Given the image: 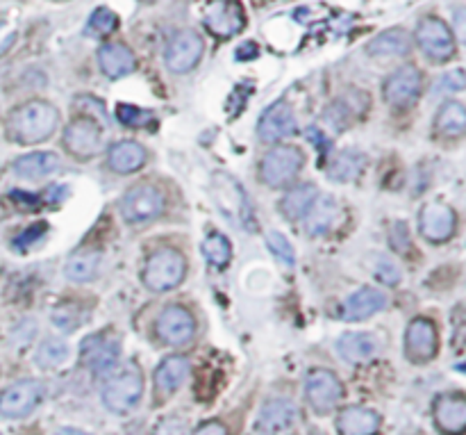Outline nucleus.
Returning a JSON list of instances; mask_svg holds the SVG:
<instances>
[{"label": "nucleus", "mask_w": 466, "mask_h": 435, "mask_svg": "<svg viewBox=\"0 0 466 435\" xmlns=\"http://www.w3.org/2000/svg\"><path fill=\"white\" fill-rule=\"evenodd\" d=\"M60 125V112L46 101H28L12 109L7 117V137L21 146L42 144L55 135Z\"/></svg>", "instance_id": "obj_1"}, {"label": "nucleus", "mask_w": 466, "mask_h": 435, "mask_svg": "<svg viewBox=\"0 0 466 435\" xmlns=\"http://www.w3.org/2000/svg\"><path fill=\"white\" fill-rule=\"evenodd\" d=\"M187 260L175 249H157L144 267V286L153 292H169L185 280Z\"/></svg>", "instance_id": "obj_2"}, {"label": "nucleus", "mask_w": 466, "mask_h": 435, "mask_svg": "<svg viewBox=\"0 0 466 435\" xmlns=\"http://www.w3.org/2000/svg\"><path fill=\"white\" fill-rule=\"evenodd\" d=\"M166 207L165 194L159 192L155 185L141 182V185L130 187L121 198V214L130 226H146L162 217Z\"/></svg>", "instance_id": "obj_3"}, {"label": "nucleus", "mask_w": 466, "mask_h": 435, "mask_svg": "<svg viewBox=\"0 0 466 435\" xmlns=\"http://www.w3.org/2000/svg\"><path fill=\"white\" fill-rule=\"evenodd\" d=\"M141 394H144V376L134 365H130L124 372L108 378V383L103 388V404L112 413L125 415L133 408H137V404L141 401Z\"/></svg>", "instance_id": "obj_4"}, {"label": "nucleus", "mask_w": 466, "mask_h": 435, "mask_svg": "<svg viewBox=\"0 0 466 435\" xmlns=\"http://www.w3.org/2000/svg\"><path fill=\"white\" fill-rule=\"evenodd\" d=\"M305 166V153L296 146H276L264 156L260 166L261 181L269 187H285L301 173Z\"/></svg>", "instance_id": "obj_5"}, {"label": "nucleus", "mask_w": 466, "mask_h": 435, "mask_svg": "<svg viewBox=\"0 0 466 435\" xmlns=\"http://www.w3.org/2000/svg\"><path fill=\"white\" fill-rule=\"evenodd\" d=\"M416 44L425 52V58L432 62H446L455 55V36L448 23L437 16H425L416 26Z\"/></svg>", "instance_id": "obj_6"}, {"label": "nucleus", "mask_w": 466, "mask_h": 435, "mask_svg": "<svg viewBox=\"0 0 466 435\" xmlns=\"http://www.w3.org/2000/svg\"><path fill=\"white\" fill-rule=\"evenodd\" d=\"M44 394H46V388L42 381H35V378L16 381L0 392V415L7 420H21L42 404Z\"/></svg>", "instance_id": "obj_7"}, {"label": "nucleus", "mask_w": 466, "mask_h": 435, "mask_svg": "<svg viewBox=\"0 0 466 435\" xmlns=\"http://www.w3.org/2000/svg\"><path fill=\"white\" fill-rule=\"evenodd\" d=\"M203 23L219 39H230L246 28V12L239 0H210L203 12Z\"/></svg>", "instance_id": "obj_8"}, {"label": "nucleus", "mask_w": 466, "mask_h": 435, "mask_svg": "<svg viewBox=\"0 0 466 435\" xmlns=\"http://www.w3.org/2000/svg\"><path fill=\"white\" fill-rule=\"evenodd\" d=\"M80 356H83V363L96 376H103L116 367L118 356H121V342L112 333H93V335L84 337L80 344Z\"/></svg>", "instance_id": "obj_9"}, {"label": "nucleus", "mask_w": 466, "mask_h": 435, "mask_svg": "<svg viewBox=\"0 0 466 435\" xmlns=\"http://www.w3.org/2000/svg\"><path fill=\"white\" fill-rule=\"evenodd\" d=\"M439 351V333L430 319L416 317L405 331V356L414 365H423Z\"/></svg>", "instance_id": "obj_10"}, {"label": "nucleus", "mask_w": 466, "mask_h": 435, "mask_svg": "<svg viewBox=\"0 0 466 435\" xmlns=\"http://www.w3.org/2000/svg\"><path fill=\"white\" fill-rule=\"evenodd\" d=\"M64 149L77 160H89L96 157L103 149V133L100 125L89 117H80V119L71 121V125L64 133Z\"/></svg>", "instance_id": "obj_11"}, {"label": "nucleus", "mask_w": 466, "mask_h": 435, "mask_svg": "<svg viewBox=\"0 0 466 435\" xmlns=\"http://www.w3.org/2000/svg\"><path fill=\"white\" fill-rule=\"evenodd\" d=\"M305 394L317 413H330L343 399V385L337 374L330 369H312L308 374Z\"/></svg>", "instance_id": "obj_12"}, {"label": "nucleus", "mask_w": 466, "mask_h": 435, "mask_svg": "<svg viewBox=\"0 0 466 435\" xmlns=\"http://www.w3.org/2000/svg\"><path fill=\"white\" fill-rule=\"evenodd\" d=\"M421 92H423V76L416 67H403L396 73H391L387 83L382 87L384 101L391 108L405 109L414 105L419 101Z\"/></svg>", "instance_id": "obj_13"}, {"label": "nucleus", "mask_w": 466, "mask_h": 435, "mask_svg": "<svg viewBox=\"0 0 466 435\" xmlns=\"http://www.w3.org/2000/svg\"><path fill=\"white\" fill-rule=\"evenodd\" d=\"M455 229H457V214L451 205L432 201V203H425V205L421 207L419 230L428 242L432 244L448 242V239L455 235Z\"/></svg>", "instance_id": "obj_14"}, {"label": "nucleus", "mask_w": 466, "mask_h": 435, "mask_svg": "<svg viewBox=\"0 0 466 435\" xmlns=\"http://www.w3.org/2000/svg\"><path fill=\"white\" fill-rule=\"evenodd\" d=\"M196 335V319L187 308L166 306L157 317V337L169 347H185Z\"/></svg>", "instance_id": "obj_15"}, {"label": "nucleus", "mask_w": 466, "mask_h": 435, "mask_svg": "<svg viewBox=\"0 0 466 435\" xmlns=\"http://www.w3.org/2000/svg\"><path fill=\"white\" fill-rule=\"evenodd\" d=\"M205 52V42L196 30H182L173 36L166 46V67L173 73H187L200 62Z\"/></svg>", "instance_id": "obj_16"}, {"label": "nucleus", "mask_w": 466, "mask_h": 435, "mask_svg": "<svg viewBox=\"0 0 466 435\" xmlns=\"http://www.w3.org/2000/svg\"><path fill=\"white\" fill-rule=\"evenodd\" d=\"M214 197L221 210L230 219H235L241 226L251 223V201H248L244 187L228 173H216L214 176Z\"/></svg>", "instance_id": "obj_17"}, {"label": "nucleus", "mask_w": 466, "mask_h": 435, "mask_svg": "<svg viewBox=\"0 0 466 435\" xmlns=\"http://www.w3.org/2000/svg\"><path fill=\"white\" fill-rule=\"evenodd\" d=\"M293 133H296V117L285 101H277L261 112L260 124H257V135L261 141L276 144V141L289 140Z\"/></svg>", "instance_id": "obj_18"}, {"label": "nucleus", "mask_w": 466, "mask_h": 435, "mask_svg": "<svg viewBox=\"0 0 466 435\" xmlns=\"http://www.w3.org/2000/svg\"><path fill=\"white\" fill-rule=\"evenodd\" d=\"M432 417L441 433L462 435L466 431V399L460 392L439 394L432 404Z\"/></svg>", "instance_id": "obj_19"}, {"label": "nucleus", "mask_w": 466, "mask_h": 435, "mask_svg": "<svg viewBox=\"0 0 466 435\" xmlns=\"http://www.w3.org/2000/svg\"><path fill=\"white\" fill-rule=\"evenodd\" d=\"M98 67L109 80H118L137 71V58L125 44L109 42L98 48Z\"/></svg>", "instance_id": "obj_20"}, {"label": "nucleus", "mask_w": 466, "mask_h": 435, "mask_svg": "<svg viewBox=\"0 0 466 435\" xmlns=\"http://www.w3.org/2000/svg\"><path fill=\"white\" fill-rule=\"evenodd\" d=\"M369 58L375 60H398L407 58L412 52V36L403 28H391V30L380 32L366 44Z\"/></svg>", "instance_id": "obj_21"}, {"label": "nucleus", "mask_w": 466, "mask_h": 435, "mask_svg": "<svg viewBox=\"0 0 466 435\" xmlns=\"http://www.w3.org/2000/svg\"><path fill=\"white\" fill-rule=\"evenodd\" d=\"M337 351L346 363L364 365L378 356L380 342L374 333H343L339 337Z\"/></svg>", "instance_id": "obj_22"}, {"label": "nucleus", "mask_w": 466, "mask_h": 435, "mask_svg": "<svg viewBox=\"0 0 466 435\" xmlns=\"http://www.w3.org/2000/svg\"><path fill=\"white\" fill-rule=\"evenodd\" d=\"M387 306V296L382 290L375 287H362L355 294H350L346 299V303L341 306V319L346 321H364L369 319L371 315L380 312Z\"/></svg>", "instance_id": "obj_23"}, {"label": "nucleus", "mask_w": 466, "mask_h": 435, "mask_svg": "<svg viewBox=\"0 0 466 435\" xmlns=\"http://www.w3.org/2000/svg\"><path fill=\"white\" fill-rule=\"evenodd\" d=\"M380 424V415L364 406H349L337 417V431L341 435H375Z\"/></svg>", "instance_id": "obj_24"}, {"label": "nucleus", "mask_w": 466, "mask_h": 435, "mask_svg": "<svg viewBox=\"0 0 466 435\" xmlns=\"http://www.w3.org/2000/svg\"><path fill=\"white\" fill-rule=\"evenodd\" d=\"M149 160V153L139 141L121 140L116 144L109 146L108 150V165L112 172L116 173H134Z\"/></svg>", "instance_id": "obj_25"}, {"label": "nucleus", "mask_w": 466, "mask_h": 435, "mask_svg": "<svg viewBox=\"0 0 466 435\" xmlns=\"http://www.w3.org/2000/svg\"><path fill=\"white\" fill-rule=\"evenodd\" d=\"M364 96H366V93L349 92V93H343L341 99L333 101L328 108V112H325V119H328V124L333 125V128L343 130V128H349L355 119H362V117L366 115V108H369V99L359 103V99H364Z\"/></svg>", "instance_id": "obj_26"}, {"label": "nucleus", "mask_w": 466, "mask_h": 435, "mask_svg": "<svg viewBox=\"0 0 466 435\" xmlns=\"http://www.w3.org/2000/svg\"><path fill=\"white\" fill-rule=\"evenodd\" d=\"M191 372V365L185 356H169L165 358L159 367L155 369V390L162 397L178 392L182 388V383L187 381Z\"/></svg>", "instance_id": "obj_27"}, {"label": "nucleus", "mask_w": 466, "mask_h": 435, "mask_svg": "<svg viewBox=\"0 0 466 435\" xmlns=\"http://www.w3.org/2000/svg\"><path fill=\"white\" fill-rule=\"evenodd\" d=\"M339 214H341V210H339V203L333 197H318L308 210V214L302 217L305 219V230L312 238L328 235L337 226Z\"/></svg>", "instance_id": "obj_28"}, {"label": "nucleus", "mask_w": 466, "mask_h": 435, "mask_svg": "<svg viewBox=\"0 0 466 435\" xmlns=\"http://www.w3.org/2000/svg\"><path fill=\"white\" fill-rule=\"evenodd\" d=\"M12 169H14L16 176L28 178V181H39V178H48L60 172L62 162L51 150H35V153L19 157Z\"/></svg>", "instance_id": "obj_29"}, {"label": "nucleus", "mask_w": 466, "mask_h": 435, "mask_svg": "<svg viewBox=\"0 0 466 435\" xmlns=\"http://www.w3.org/2000/svg\"><path fill=\"white\" fill-rule=\"evenodd\" d=\"M296 404H292L289 399H273L261 406L257 424H260L261 431H267V433H277V431H285L296 424Z\"/></svg>", "instance_id": "obj_30"}, {"label": "nucleus", "mask_w": 466, "mask_h": 435, "mask_svg": "<svg viewBox=\"0 0 466 435\" xmlns=\"http://www.w3.org/2000/svg\"><path fill=\"white\" fill-rule=\"evenodd\" d=\"M318 198V189L312 182L305 185H296L293 189H289L280 201V213L289 219V222H298L308 214V210L312 207V203Z\"/></svg>", "instance_id": "obj_31"}, {"label": "nucleus", "mask_w": 466, "mask_h": 435, "mask_svg": "<svg viewBox=\"0 0 466 435\" xmlns=\"http://www.w3.org/2000/svg\"><path fill=\"white\" fill-rule=\"evenodd\" d=\"M100 270V254L96 249H80L67 260L64 274L73 283H92Z\"/></svg>", "instance_id": "obj_32"}, {"label": "nucleus", "mask_w": 466, "mask_h": 435, "mask_svg": "<svg viewBox=\"0 0 466 435\" xmlns=\"http://www.w3.org/2000/svg\"><path fill=\"white\" fill-rule=\"evenodd\" d=\"M364 166H366V157L359 150H341L328 165V176L334 182H350L362 176Z\"/></svg>", "instance_id": "obj_33"}, {"label": "nucleus", "mask_w": 466, "mask_h": 435, "mask_svg": "<svg viewBox=\"0 0 466 435\" xmlns=\"http://www.w3.org/2000/svg\"><path fill=\"white\" fill-rule=\"evenodd\" d=\"M435 130L441 137H462L466 133L464 105L457 101H446L435 117Z\"/></svg>", "instance_id": "obj_34"}, {"label": "nucleus", "mask_w": 466, "mask_h": 435, "mask_svg": "<svg viewBox=\"0 0 466 435\" xmlns=\"http://www.w3.org/2000/svg\"><path fill=\"white\" fill-rule=\"evenodd\" d=\"M68 344L62 342L60 337H48L36 349V363L44 369H55L67 363Z\"/></svg>", "instance_id": "obj_35"}, {"label": "nucleus", "mask_w": 466, "mask_h": 435, "mask_svg": "<svg viewBox=\"0 0 466 435\" xmlns=\"http://www.w3.org/2000/svg\"><path fill=\"white\" fill-rule=\"evenodd\" d=\"M203 254H205V260L212 264V267H226L232 258V244L226 235L221 233H212L207 235V239L203 242Z\"/></svg>", "instance_id": "obj_36"}, {"label": "nucleus", "mask_w": 466, "mask_h": 435, "mask_svg": "<svg viewBox=\"0 0 466 435\" xmlns=\"http://www.w3.org/2000/svg\"><path fill=\"white\" fill-rule=\"evenodd\" d=\"M118 16L114 14L112 10H108V7H100V10L93 12L92 16H89V23H87V35L92 36H105V35H112V32L118 30Z\"/></svg>", "instance_id": "obj_37"}, {"label": "nucleus", "mask_w": 466, "mask_h": 435, "mask_svg": "<svg viewBox=\"0 0 466 435\" xmlns=\"http://www.w3.org/2000/svg\"><path fill=\"white\" fill-rule=\"evenodd\" d=\"M267 246L280 262L289 264V267L296 262V251H293V246L289 244V239L282 233H277V230H271V233L267 235Z\"/></svg>", "instance_id": "obj_38"}, {"label": "nucleus", "mask_w": 466, "mask_h": 435, "mask_svg": "<svg viewBox=\"0 0 466 435\" xmlns=\"http://www.w3.org/2000/svg\"><path fill=\"white\" fill-rule=\"evenodd\" d=\"M80 310H77L76 306H60L55 308V312H52V321H55V326L60 328V331H76L77 324H80Z\"/></svg>", "instance_id": "obj_39"}, {"label": "nucleus", "mask_w": 466, "mask_h": 435, "mask_svg": "<svg viewBox=\"0 0 466 435\" xmlns=\"http://www.w3.org/2000/svg\"><path fill=\"white\" fill-rule=\"evenodd\" d=\"M116 117H118V121H121L124 125H128V128H139V125L144 124V121L150 119L149 112L134 108V105H125V103L118 105Z\"/></svg>", "instance_id": "obj_40"}, {"label": "nucleus", "mask_w": 466, "mask_h": 435, "mask_svg": "<svg viewBox=\"0 0 466 435\" xmlns=\"http://www.w3.org/2000/svg\"><path fill=\"white\" fill-rule=\"evenodd\" d=\"M153 435H187V422L180 417H165L153 429Z\"/></svg>", "instance_id": "obj_41"}, {"label": "nucleus", "mask_w": 466, "mask_h": 435, "mask_svg": "<svg viewBox=\"0 0 466 435\" xmlns=\"http://www.w3.org/2000/svg\"><path fill=\"white\" fill-rule=\"evenodd\" d=\"M46 230H48L46 223H36V226H32V229L23 230L21 238H16L14 246H19V249H28V246H30V244H35L36 239H42Z\"/></svg>", "instance_id": "obj_42"}, {"label": "nucleus", "mask_w": 466, "mask_h": 435, "mask_svg": "<svg viewBox=\"0 0 466 435\" xmlns=\"http://www.w3.org/2000/svg\"><path fill=\"white\" fill-rule=\"evenodd\" d=\"M464 89V76H462V68H455L451 76H444V80L439 83V92H460Z\"/></svg>", "instance_id": "obj_43"}, {"label": "nucleus", "mask_w": 466, "mask_h": 435, "mask_svg": "<svg viewBox=\"0 0 466 435\" xmlns=\"http://www.w3.org/2000/svg\"><path fill=\"white\" fill-rule=\"evenodd\" d=\"M375 271H378V278L384 280L387 286H394V283H398L400 280V274H398V270H396V264L387 262V260H382Z\"/></svg>", "instance_id": "obj_44"}, {"label": "nucleus", "mask_w": 466, "mask_h": 435, "mask_svg": "<svg viewBox=\"0 0 466 435\" xmlns=\"http://www.w3.org/2000/svg\"><path fill=\"white\" fill-rule=\"evenodd\" d=\"M194 435H230V431H228V426L223 424V422L212 420V422H205L203 426H198Z\"/></svg>", "instance_id": "obj_45"}, {"label": "nucleus", "mask_w": 466, "mask_h": 435, "mask_svg": "<svg viewBox=\"0 0 466 435\" xmlns=\"http://www.w3.org/2000/svg\"><path fill=\"white\" fill-rule=\"evenodd\" d=\"M308 137L309 140H314V146H317L321 153H325L328 150V141H325V137H323V133H318L317 128H309L308 130Z\"/></svg>", "instance_id": "obj_46"}, {"label": "nucleus", "mask_w": 466, "mask_h": 435, "mask_svg": "<svg viewBox=\"0 0 466 435\" xmlns=\"http://www.w3.org/2000/svg\"><path fill=\"white\" fill-rule=\"evenodd\" d=\"M253 58H257V46L253 42L237 48V60H253Z\"/></svg>", "instance_id": "obj_47"}, {"label": "nucleus", "mask_w": 466, "mask_h": 435, "mask_svg": "<svg viewBox=\"0 0 466 435\" xmlns=\"http://www.w3.org/2000/svg\"><path fill=\"white\" fill-rule=\"evenodd\" d=\"M55 435H87V433H83V431L77 429H60Z\"/></svg>", "instance_id": "obj_48"}, {"label": "nucleus", "mask_w": 466, "mask_h": 435, "mask_svg": "<svg viewBox=\"0 0 466 435\" xmlns=\"http://www.w3.org/2000/svg\"><path fill=\"white\" fill-rule=\"evenodd\" d=\"M312 435H325V433H312Z\"/></svg>", "instance_id": "obj_49"}, {"label": "nucleus", "mask_w": 466, "mask_h": 435, "mask_svg": "<svg viewBox=\"0 0 466 435\" xmlns=\"http://www.w3.org/2000/svg\"><path fill=\"white\" fill-rule=\"evenodd\" d=\"M146 3H153V0H146Z\"/></svg>", "instance_id": "obj_50"}]
</instances>
